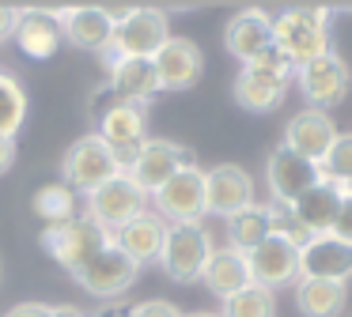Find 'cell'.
I'll return each instance as SVG.
<instances>
[{
    "label": "cell",
    "instance_id": "cell-23",
    "mask_svg": "<svg viewBox=\"0 0 352 317\" xmlns=\"http://www.w3.org/2000/svg\"><path fill=\"white\" fill-rule=\"evenodd\" d=\"M163 234H167V223H163L155 211H140V215L129 219L122 231H114V246L122 249L129 261L148 264V261H160Z\"/></svg>",
    "mask_w": 352,
    "mask_h": 317
},
{
    "label": "cell",
    "instance_id": "cell-19",
    "mask_svg": "<svg viewBox=\"0 0 352 317\" xmlns=\"http://www.w3.org/2000/svg\"><path fill=\"white\" fill-rule=\"evenodd\" d=\"M223 42H228V53L239 64H250L261 49L273 45V15L258 12V8H246V12L231 15L228 30H223Z\"/></svg>",
    "mask_w": 352,
    "mask_h": 317
},
{
    "label": "cell",
    "instance_id": "cell-39",
    "mask_svg": "<svg viewBox=\"0 0 352 317\" xmlns=\"http://www.w3.org/2000/svg\"><path fill=\"white\" fill-rule=\"evenodd\" d=\"M50 317H84V314H80L76 306H54V309H50Z\"/></svg>",
    "mask_w": 352,
    "mask_h": 317
},
{
    "label": "cell",
    "instance_id": "cell-29",
    "mask_svg": "<svg viewBox=\"0 0 352 317\" xmlns=\"http://www.w3.org/2000/svg\"><path fill=\"white\" fill-rule=\"evenodd\" d=\"M34 211H38V219H46V226H61L76 215V196L65 181L61 185H42L34 193Z\"/></svg>",
    "mask_w": 352,
    "mask_h": 317
},
{
    "label": "cell",
    "instance_id": "cell-11",
    "mask_svg": "<svg viewBox=\"0 0 352 317\" xmlns=\"http://www.w3.org/2000/svg\"><path fill=\"white\" fill-rule=\"evenodd\" d=\"M186 166H193L190 148H182V143H175V140H152V136H148V143L140 148V155L133 158V166L125 174L152 196L155 189H163L178 170H186Z\"/></svg>",
    "mask_w": 352,
    "mask_h": 317
},
{
    "label": "cell",
    "instance_id": "cell-26",
    "mask_svg": "<svg viewBox=\"0 0 352 317\" xmlns=\"http://www.w3.org/2000/svg\"><path fill=\"white\" fill-rule=\"evenodd\" d=\"M269 234H273V226H269V211L261 208V204H250V208H243L239 215L228 219V242H231V249H239V253L258 249Z\"/></svg>",
    "mask_w": 352,
    "mask_h": 317
},
{
    "label": "cell",
    "instance_id": "cell-31",
    "mask_svg": "<svg viewBox=\"0 0 352 317\" xmlns=\"http://www.w3.org/2000/svg\"><path fill=\"white\" fill-rule=\"evenodd\" d=\"M273 309H276L273 291L250 283V287H243L239 294H231V298L223 302V314L220 317H273Z\"/></svg>",
    "mask_w": 352,
    "mask_h": 317
},
{
    "label": "cell",
    "instance_id": "cell-20",
    "mask_svg": "<svg viewBox=\"0 0 352 317\" xmlns=\"http://www.w3.org/2000/svg\"><path fill=\"white\" fill-rule=\"evenodd\" d=\"M61 27L65 38L80 49H91V53H110V42H114V23L107 19L99 4H72L61 8Z\"/></svg>",
    "mask_w": 352,
    "mask_h": 317
},
{
    "label": "cell",
    "instance_id": "cell-9",
    "mask_svg": "<svg viewBox=\"0 0 352 317\" xmlns=\"http://www.w3.org/2000/svg\"><path fill=\"white\" fill-rule=\"evenodd\" d=\"M95 128H99V140L114 151L118 166L129 170L133 158L140 155V148L148 143V125H144V110L140 106H129V102H118L110 106L102 117H95Z\"/></svg>",
    "mask_w": 352,
    "mask_h": 317
},
{
    "label": "cell",
    "instance_id": "cell-5",
    "mask_svg": "<svg viewBox=\"0 0 352 317\" xmlns=\"http://www.w3.org/2000/svg\"><path fill=\"white\" fill-rule=\"evenodd\" d=\"M140 211H148V193L125 170L87 196V215L99 226H107L110 234L122 231V226L129 223V219H137Z\"/></svg>",
    "mask_w": 352,
    "mask_h": 317
},
{
    "label": "cell",
    "instance_id": "cell-2",
    "mask_svg": "<svg viewBox=\"0 0 352 317\" xmlns=\"http://www.w3.org/2000/svg\"><path fill=\"white\" fill-rule=\"evenodd\" d=\"M212 249L216 246H212V234L205 231V223H167L160 264L175 283H190V279H201Z\"/></svg>",
    "mask_w": 352,
    "mask_h": 317
},
{
    "label": "cell",
    "instance_id": "cell-1",
    "mask_svg": "<svg viewBox=\"0 0 352 317\" xmlns=\"http://www.w3.org/2000/svg\"><path fill=\"white\" fill-rule=\"evenodd\" d=\"M329 12L322 4L307 8H284L280 15H273V42L288 53V60L296 68H303L307 60L329 53Z\"/></svg>",
    "mask_w": 352,
    "mask_h": 317
},
{
    "label": "cell",
    "instance_id": "cell-12",
    "mask_svg": "<svg viewBox=\"0 0 352 317\" xmlns=\"http://www.w3.org/2000/svg\"><path fill=\"white\" fill-rule=\"evenodd\" d=\"M250 204H254V181L243 166L223 163V166L205 170V211L231 219L243 208H250Z\"/></svg>",
    "mask_w": 352,
    "mask_h": 317
},
{
    "label": "cell",
    "instance_id": "cell-27",
    "mask_svg": "<svg viewBox=\"0 0 352 317\" xmlns=\"http://www.w3.org/2000/svg\"><path fill=\"white\" fill-rule=\"evenodd\" d=\"M284 91H288V87H280V83H269V80L250 75V72H239V75H235V102L243 106V110H250V113H269V110H276V106L284 102Z\"/></svg>",
    "mask_w": 352,
    "mask_h": 317
},
{
    "label": "cell",
    "instance_id": "cell-16",
    "mask_svg": "<svg viewBox=\"0 0 352 317\" xmlns=\"http://www.w3.org/2000/svg\"><path fill=\"white\" fill-rule=\"evenodd\" d=\"M246 264H250V279L265 291H276V287L299 279V249L292 242L276 238V234H269L258 249H250Z\"/></svg>",
    "mask_w": 352,
    "mask_h": 317
},
{
    "label": "cell",
    "instance_id": "cell-7",
    "mask_svg": "<svg viewBox=\"0 0 352 317\" xmlns=\"http://www.w3.org/2000/svg\"><path fill=\"white\" fill-rule=\"evenodd\" d=\"M155 215L163 223H201L208 215L205 211V170L197 166H186L163 189L152 193Z\"/></svg>",
    "mask_w": 352,
    "mask_h": 317
},
{
    "label": "cell",
    "instance_id": "cell-21",
    "mask_svg": "<svg viewBox=\"0 0 352 317\" xmlns=\"http://www.w3.org/2000/svg\"><path fill=\"white\" fill-rule=\"evenodd\" d=\"M110 91L129 106H144L160 91L155 64L144 57H110Z\"/></svg>",
    "mask_w": 352,
    "mask_h": 317
},
{
    "label": "cell",
    "instance_id": "cell-38",
    "mask_svg": "<svg viewBox=\"0 0 352 317\" xmlns=\"http://www.w3.org/2000/svg\"><path fill=\"white\" fill-rule=\"evenodd\" d=\"M91 317H129V309H122V306H107V309H95Z\"/></svg>",
    "mask_w": 352,
    "mask_h": 317
},
{
    "label": "cell",
    "instance_id": "cell-30",
    "mask_svg": "<svg viewBox=\"0 0 352 317\" xmlns=\"http://www.w3.org/2000/svg\"><path fill=\"white\" fill-rule=\"evenodd\" d=\"M243 72L261 75V80H269V83H280V87H288V83L296 80V64H292L288 53H284L276 42L269 45V49H261L250 64H243Z\"/></svg>",
    "mask_w": 352,
    "mask_h": 317
},
{
    "label": "cell",
    "instance_id": "cell-18",
    "mask_svg": "<svg viewBox=\"0 0 352 317\" xmlns=\"http://www.w3.org/2000/svg\"><path fill=\"white\" fill-rule=\"evenodd\" d=\"M299 276L303 279H326L344 283L352 276V246L333 234H318L299 249Z\"/></svg>",
    "mask_w": 352,
    "mask_h": 317
},
{
    "label": "cell",
    "instance_id": "cell-22",
    "mask_svg": "<svg viewBox=\"0 0 352 317\" xmlns=\"http://www.w3.org/2000/svg\"><path fill=\"white\" fill-rule=\"evenodd\" d=\"M341 200H344L341 185H333V181H318V185H311L296 204H288V208H292V215L303 223V231H311L314 238H318V234H329L337 211H341Z\"/></svg>",
    "mask_w": 352,
    "mask_h": 317
},
{
    "label": "cell",
    "instance_id": "cell-4",
    "mask_svg": "<svg viewBox=\"0 0 352 317\" xmlns=\"http://www.w3.org/2000/svg\"><path fill=\"white\" fill-rule=\"evenodd\" d=\"M118 174H122V166H118L114 151H110L95 132L91 136H80V140L65 151V158H61L65 185L80 189V193H87V196H91L99 185H107L110 178H118Z\"/></svg>",
    "mask_w": 352,
    "mask_h": 317
},
{
    "label": "cell",
    "instance_id": "cell-15",
    "mask_svg": "<svg viewBox=\"0 0 352 317\" xmlns=\"http://www.w3.org/2000/svg\"><path fill=\"white\" fill-rule=\"evenodd\" d=\"M265 178H269L273 204H296L311 185H318L322 174H318V166H314V163L299 158L296 151H288V148L280 143V148H273V155H269Z\"/></svg>",
    "mask_w": 352,
    "mask_h": 317
},
{
    "label": "cell",
    "instance_id": "cell-10",
    "mask_svg": "<svg viewBox=\"0 0 352 317\" xmlns=\"http://www.w3.org/2000/svg\"><path fill=\"white\" fill-rule=\"evenodd\" d=\"M167 38H170V27H167V15H163L160 8H133L129 19L114 27L110 57H144V60H152Z\"/></svg>",
    "mask_w": 352,
    "mask_h": 317
},
{
    "label": "cell",
    "instance_id": "cell-13",
    "mask_svg": "<svg viewBox=\"0 0 352 317\" xmlns=\"http://www.w3.org/2000/svg\"><path fill=\"white\" fill-rule=\"evenodd\" d=\"M337 136H341V132H337L333 117H329L326 110H314V106H307V110H299L296 117L288 121V128H284V148L296 151L299 158H307V163L318 166L322 155L333 148Z\"/></svg>",
    "mask_w": 352,
    "mask_h": 317
},
{
    "label": "cell",
    "instance_id": "cell-14",
    "mask_svg": "<svg viewBox=\"0 0 352 317\" xmlns=\"http://www.w3.org/2000/svg\"><path fill=\"white\" fill-rule=\"evenodd\" d=\"M16 45L23 49V57L31 60H50L65 42L61 12L57 8H23L16 19Z\"/></svg>",
    "mask_w": 352,
    "mask_h": 317
},
{
    "label": "cell",
    "instance_id": "cell-40",
    "mask_svg": "<svg viewBox=\"0 0 352 317\" xmlns=\"http://www.w3.org/2000/svg\"><path fill=\"white\" fill-rule=\"evenodd\" d=\"M182 317H220V314H182Z\"/></svg>",
    "mask_w": 352,
    "mask_h": 317
},
{
    "label": "cell",
    "instance_id": "cell-3",
    "mask_svg": "<svg viewBox=\"0 0 352 317\" xmlns=\"http://www.w3.org/2000/svg\"><path fill=\"white\" fill-rule=\"evenodd\" d=\"M110 242H114V234L95 223L87 211L84 215H72L69 223H61V226H46V231H42V246H46L50 257L61 261L69 272H76L84 261H91V257L99 253L102 246H110Z\"/></svg>",
    "mask_w": 352,
    "mask_h": 317
},
{
    "label": "cell",
    "instance_id": "cell-17",
    "mask_svg": "<svg viewBox=\"0 0 352 317\" xmlns=\"http://www.w3.org/2000/svg\"><path fill=\"white\" fill-rule=\"evenodd\" d=\"M152 64L160 91H186L205 72V57H201L197 42H190V38H167L160 45V53L152 57Z\"/></svg>",
    "mask_w": 352,
    "mask_h": 317
},
{
    "label": "cell",
    "instance_id": "cell-24",
    "mask_svg": "<svg viewBox=\"0 0 352 317\" xmlns=\"http://www.w3.org/2000/svg\"><path fill=\"white\" fill-rule=\"evenodd\" d=\"M201 279H205V287L216 294V298L228 302L231 294H239L243 287H250V264H246V253H239V249H212V257H208L205 272H201Z\"/></svg>",
    "mask_w": 352,
    "mask_h": 317
},
{
    "label": "cell",
    "instance_id": "cell-25",
    "mask_svg": "<svg viewBox=\"0 0 352 317\" xmlns=\"http://www.w3.org/2000/svg\"><path fill=\"white\" fill-rule=\"evenodd\" d=\"M349 302L344 283H326V279H299L296 306L303 317H337Z\"/></svg>",
    "mask_w": 352,
    "mask_h": 317
},
{
    "label": "cell",
    "instance_id": "cell-41",
    "mask_svg": "<svg viewBox=\"0 0 352 317\" xmlns=\"http://www.w3.org/2000/svg\"><path fill=\"white\" fill-rule=\"evenodd\" d=\"M344 196H349V200H352V181H349V185H344Z\"/></svg>",
    "mask_w": 352,
    "mask_h": 317
},
{
    "label": "cell",
    "instance_id": "cell-8",
    "mask_svg": "<svg viewBox=\"0 0 352 317\" xmlns=\"http://www.w3.org/2000/svg\"><path fill=\"white\" fill-rule=\"evenodd\" d=\"M296 83L314 110H326V106H337V102L349 98L352 72H349V64L329 49V53H322V57L307 60L303 68H296Z\"/></svg>",
    "mask_w": 352,
    "mask_h": 317
},
{
    "label": "cell",
    "instance_id": "cell-32",
    "mask_svg": "<svg viewBox=\"0 0 352 317\" xmlns=\"http://www.w3.org/2000/svg\"><path fill=\"white\" fill-rule=\"evenodd\" d=\"M318 174H322V181H333V185H341V189L352 181V132L333 140V148H329L318 163Z\"/></svg>",
    "mask_w": 352,
    "mask_h": 317
},
{
    "label": "cell",
    "instance_id": "cell-35",
    "mask_svg": "<svg viewBox=\"0 0 352 317\" xmlns=\"http://www.w3.org/2000/svg\"><path fill=\"white\" fill-rule=\"evenodd\" d=\"M50 309L54 306H46V302H19V306H12L4 317H50Z\"/></svg>",
    "mask_w": 352,
    "mask_h": 317
},
{
    "label": "cell",
    "instance_id": "cell-28",
    "mask_svg": "<svg viewBox=\"0 0 352 317\" xmlns=\"http://www.w3.org/2000/svg\"><path fill=\"white\" fill-rule=\"evenodd\" d=\"M27 117V95L12 72L0 68V140H16Z\"/></svg>",
    "mask_w": 352,
    "mask_h": 317
},
{
    "label": "cell",
    "instance_id": "cell-6",
    "mask_svg": "<svg viewBox=\"0 0 352 317\" xmlns=\"http://www.w3.org/2000/svg\"><path fill=\"white\" fill-rule=\"evenodd\" d=\"M137 272H140V264L129 261V257L110 242V246H102L91 261L80 264L72 276H76L80 287H84L87 294H95V298H118V294H125L137 283Z\"/></svg>",
    "mask_w": 352,
    "mask_h": 317
},
{
    "label": "cell",
    "instance_id": "cell-33",
    "mask_svg": "<svg viewBox=\"0 0 352 317\" xmlns=\"http://www.w3.org/2000/svg\"><path fill=\"white\" fill-rule=\"evenodd\" d=\"M129 317H182V309L167 298H144L137 306H129Z\"/></svg>",
    "mask_w": 352,
    "mask_h": 317
},
{
    "label": "cell",
    "instance_id": "cell-37",
    "mask_svg": "<svg viewBox=\"0 0 352 317\" xmlns=\"http://www.w3.org/2000/svg\"><path fill=\"white\" fill-rule=\"evenodd\" d=\"M12 158H16V140H0V174L12 166Z\"/></svg>",
    "mask_w": 352,
    "mask_h": 317
},
{
    "label": "cell",
    "instance_id": "cell-34",
    "mask_svg": "<svg viewBox=\"0 0 352 317\" xmlns=\"http://www.w3.org/2000/svg\"><path fill=\"white\" fill-rule=\"evenodd\" d=\"M329 234L352 246V200H349V196L341 200V211H337V219H333V226H329Z\"/></svg>",
    "mask_w": 352,
    "mask_h": 317
},
{
    "label": "cell",
    "instance_id": "cell-36",
    "mask_svg": "<svg viewBox=\"0 0 352 317\" xmlns=\"http://www.w3.org/2000/svg\"><path fill=\"white\" fill-rule=\"evenodd\" d=\"M16 19H19V12L12 4H0V42H8L12 34H16Z\"/></svg>",
    "mask_w": 352,
    "mask_h": 317
}]
</instances>
